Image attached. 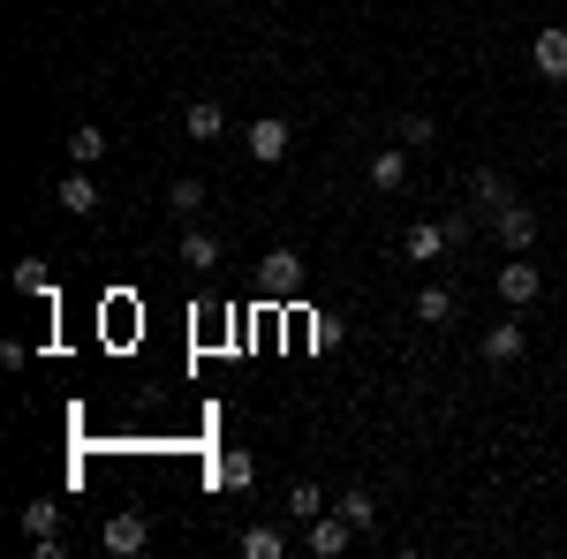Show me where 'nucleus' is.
<instances>
[{"mask_svg":"<svg viewBox=\"0 0 567 559\" xmlns=\"http://www.w3.org/2000/svg\"><path fill=\"white\" fill-rule=\"evenodd\" d=\"M258 296L265 302H296L303 296V258H296V250H265L258 258Z\"/></svg>","mask_w":567,"mask_h":559,"instance_id":"f257e3e1","label":"nucleus"},{"mask_svg":"<svg viewBox=\"0 0 567 559\" xmlns=\"http://www.w3.org/2000/svg\"><path fill=\"white\" fill-rule=\"evenodd\" d=\"M492 235H499L507 258H523V250H537V213H529L523 197H507V205L492 213Z\"/></svg>","mask_w":567,"mask_h":559,"instance_id":"f03ea898","label":"nucleus"},{"mask_svg":"<svg viewBox=\"0 0 567 559\" xmlns=\"http://www.w3.org/2000/svg\"><path fill=\"white\" fill-rule=\"evenodd\" d=\"M243 152H250L258 167H288V122H280V114H258V122L243 130Z\"/></svg>","mask_w":567,"mask_h":559,"instance_id":"7ed1b4c3","label":"nucleus"},{"mask_svg":"<svg viewBox=\"0 0 567 559\" xmlns=\"http://www.w3.org/2000/svg\"><path fill=\"white\" fill-rule=\"evenodd\" d=\"M537 296H545V272L529 265V250H523V258H507V265H499V302H507V310H529Z\"/></svg>","mask_w":567,"mask_h":559,"instance_id":"20e7f679","label":"nucleus"},{"mask_svg":"<svg viewBox=\"0 0 567 559\" xmlns=\"http://www.w3.org/2000/svg\"><path fill=\"white\" fill-rule=\"evenodd\" d=\"M355 537H363V529H355L349 515H341V507H326V515L310 521V559H341L355 545Z\"/></svg>","mask_w":567,"mask_h":559,"instance_id":"39448f33","label":"nucleus"},{"mask_svg":"<svg viewBox=\"0 0 567 559\" xmlns=\"http://www.w3.org/2000/svg\"><path fill=\"white\" fill-rule=\"evenodd\" d=\"M529 69H537L545 84H567V23H545V31L529 39Z\"/></svg>","mask_w":567,"mask_h":559,"instance_id":"423d86ee","label":"nucleus"},{"mask_svg":"<svg viewBox=\"0 0 567 559\" xmlns=\"http://www.w3.org/2000/svg\"><path fill=\"white\" fill-rule=\"evenodd\" d=\"M446 250H454L446 242V219H409V235H401V258L409 265H439Z\"/></svg>","mask_w":567,"mask_h":559,"instance_id":"0eeeda50","label":"nucleus"},{"mask_svg":"<svg viewBox=\"0 0 567 559\" xmlns=\"http://www.w3.org/2000/svg\"><path fill=\"white\" fill-rule=\"evenodd\" d=\"M99 545H106L114 559H136L144 545H152V521H144V515H106V529H99Z\"/></svg>","mask_w":567,"mask_h":559,"instance_id":"6e6552de","label":"nucleus"},{"mask_svg":"<svg viewBox=\"0 0 567 559\" xmlns=\"http://www.w3.org/2000/svg\"><path fill=\"white\" fill-rule=\"evenodd\" d=\"M484 363H515V355H523L529 348V325H523V310H515V318H499V325H484Z\"/></svg>","mask_w":567,"mask_h":559,"instance_id":"1a4fd4ad","label":"nucleus"},{"mask_svg":"<svg viewBox=\"0 0 567 559\" xmlns=\"http://www.w3.org/2000/svg\"><path fill=\"white\" fill-rule=\"evenodd\" d=\"M53 205H61V213H76V219H91V213H99V182H91V167L61 174V189H53Z\"/></svg>","mask_w":567,"mask_h":559,"instance_id":"9d476101","label":"nucleus"},{"mask_svg":"<svg viewBox=\"0 0 567 559\" xmlns=\"http://www.w3.org/2000/svg\"><path fill=\"white\" fill-rule=\"evenodd\" d=\"M507 197H515V189H507V174H499V167H477V174H470V213H499Z\"/></svg>","mask_w":567,"mask_h":559,"instance_id":"9b49d317","label":"nucleus"},{"mask_svg":"<svg viewBox=\"0 0 567 559\" xmlns=\"http://www.w3.org/2000/svg\"><path fill=\"white\" fill-rule=\"evenodd\" d=\"M213 484L219 491H250V484H258V462H250L243 446H227V454L213 462Z\"/></svg>","mask_w":567,"mask_h":559,"instance_id":"f8f14e48","label":"nucleus"},{"mask_svg":"<svg viewBox=\"0 0 567 559\" xmlns=\"http://www.w3.org/2000/svg\"><path fill=\"white\" fill-rule=\"evenodd\" d=\"M182 130L197 136V144H219V136H227V106H213V99H189V114H182Z\"/></svg>","mask_w":567,"mask_h":559,"instance_id":"ddd939ff","label":"nucleus"},{"mask_svg":"<svg viewBox=\"0 0 567 559\" xmlns=\"http://www.w3.org/2000/svg\"><path fill=\"white\" fill-rule=\"evenodd\" d=\"M454 318H462V296L454 288H424L416 296V325H454Z\"/></svg>","mask_w":567,"mask_h":559,"instance_id":"4468645a","label":"nucleus"},{"mask_svg":"<svg viewBox=\"0 0 567 559\" xmlns=\"http://www.w3.org/2000/svg\"><path fill=\"white\" fill-rule=\"evenodd\" d=\"M243 559H288V529L250 521V529H243Z\"/></svg>","mask_w":567,"mask_h":559,"instance_id":"2eb2a0df","label":"nucleus"},{"mask_svg":"<svg viewBox=\"0 0 567 559\" xmlns=\"http://www.w3.org/2000/svg\"><path fill=\"white\" fill-rule=\"evenodd\" d=\"M401 182H409V144H386V152H379V159H371V189H401Z\"/></svg>","mask_w":567,"mask_h":559,"instance_id":"dca6fc26","label":"nucleus"},{"mask_svg":"<svg viewBox=\"0 0 567 559\" xmlns=\"http://www.w3.org/2000/svg\"><path fill=\"white\" fill-rule=\"evenodd\" d=\"M69 159H76V167H99V159H106V130H99V122H76V130H69Z\"/></svg>","mask_w":567,"mask_h":559,"instance_id":"f3484780","label":"nucleus"},{"mask_svg":"<svg viewBox=\"0 0 567 559\" xmlns=\"http://www.w3.org/2000/svg\"><path fill=\"white\" fill-rule=\"evenodd\" d=\"M175 258L189 265V272H213V265H219V242L205 235V227H189V235H182V250H175Z\"/></svg>","mask_w":567,"mask_h":559,"instance_id":"a211bd4d","label":"nucleus"},{"mask_svg":"<svg viewBox=\"0 0 567 559\" xmlns=\"http://www.w3.org/2000/svg\"><path fill=\"white\" fill-rule=\"evenodd\" d=\"M318 515H326V491H318V484H288V521H303V529H310Z\"/></svg>","mask_w":567,"mask_h":559,"instance_id":"6ab92c4d","label":"nucleus"},{"mask_svg":"<svg viewBox=\"0 0 567 559\" xmlns=\"http://www.w3.org/2000/svg\"><path fill=\"white\" fill-rule=\"evenodd\" d=\"M167 213H182V219H197V213H205V182H197V174H182L175 189H167Z\"/></svg>","mask_w":567,"mask_h":559,"instance_id":"aec40b11","label":"nucleus"},{"mask_svg":"<svg viewBox=\"0 0 567 559\" xmlns=\"http://www.w3.org/2000/svg\"><path fill=\"white\" fill-rule=\"evenodd\" d=\"M23 529H31V545L53 537V529H61V507H53V499H31V507H23Z\"/></svg>","mask_w":567,"mask_h":559,"instance_id":"412c9836","label":"nucleus"},{"mask_svg":"<svg viewBox=\"0 0 567 559\" xmlns=\"http://www.w3.org/2000/svg\"><path fill=\"white\" fill-rule=\"evenodd\" d=\"M341 515H349L355 529L371 537V529H379V499H371V491H349V499H341Z\"/></svg>","mask_w":567,"mask_h":559,"instance_id":"4be33fe9","label":"nucleus"},{"mask_svg":"<svg viewBox=\"0 0 567 559\" xmlns=\"http://www.w3.org/2000/svg\"><path fill=\"white\" fill-rule=\"evenodd\" d=\"M16 288H23V296H53V280H45V265H39V258L16 265Z\"/></svg>","mask_w":567,"mask_h":559,"instance_id":"5701e85b","label":"nucleus"},{"mask_svg":"<svg viewBox=\"0 0 567 559\" xmlns=\"http://www.w3.org/2000/svg\"><path fill=\"white\" fill-rule=\"evenodd\" d=\"M432 136H439L432 114H401V144H409V152H416V144H432Z\"/></svg>","mask_w":567,"mask_h":559,"instance_id":"b1692460","label":"nucleus"},{"mask_svg":"<svg viewBox=\"0 0 567 559\" xmlns=\"http://www.w3.org/2000/svg\"><path fill=\"white\" fill-rule=\"evenodd\" d=\"M560 99H567V84H560Z\"/></svg>","mask_w":567,"mask_h":559,"instance_id":"393cba45","label":"nucleus"}]
</instances>
